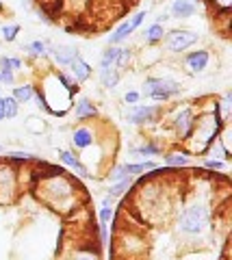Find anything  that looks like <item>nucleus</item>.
<instances>
[{
	"mask_svg": "<svg viewBox=\"0 0 232 260\" xmlns=\"http://www.w3.org/2000/svg\"><path fill=\"white\" fill-rule=\"evenodd\" d=\"M35 165L39 167V174L33 178V189L39 191V202L61 215H70L72 210L78 208V195L85 189L78 184L76 176L72 178L63 167L48 165L44 160H37Z\"/></svg>",
	"mask_w": 232,
	"mask_h": 260,
	"instance_id": "obj_1",
	"label": "nucleus"
},
{
	"mask_svg": "<svg viewBox=\"0 0 232 260\" xmlns=\"http://www.w3.org/2000/svg\"><path fill=\"white\" fill-rule=\"evenodd\" d=\"M213 204L209 198L195 193V198L182 204L174 217V230L180 241L197 243L213 234Z\"/></svg>",
	"mask_w": 232,
	"mask_h": 260,
	"instance_id": "obj_2",
	"label": "nucleus"
},
{
	"mask_svg": "<svg viewBox=\"0 0 232 260\" xmlns=\"http://www.w3.org/2000/svg\"><path fill=\"white\" fill-rule=\"evenodd\" d=\"M226 124H221V119L217 117V113L213 109V98L206 100V104L197 102V117H195V126L191 130L189 139L182 143L191 156H204V152L211 148V143L217 139L221 128Z\"/></svg>",
	"mask_w": 232,
	"mask_h": 260,
	"instance_id": "obj_3",
	"label": "nucleus"
},
{
	"mask_svg": "<svg viewBox=\"0 0 232 260\" xmlns=\"http://www.w3.org/2000/svg\"><path fill=\"white\" fill-rule=\"evenodd\" d=\"M195 117H197V102H180L176 107L165 109L163 124L174 135L176 145H182L189 139L191 130L195 126Z\"/></svg>",
	"mask_w": 232,
	"mask_h": 260,
	"instance_id": "obj_4",
	"label": "nucleus"
},
{
	"mask_svg": "<svg viewBox=\"0 0 232 260\" xmlns=\"http://www.w3.org/2000/svg\"><path fill=\"white\" fill-rule=\"evenodd\" d=\"M141 100H150L152 104H170L182 95V83L170 74H150L139 89Z\"/></svg>",
	"mask_w": 232,
	"mask_h": 260,
	"instance_id": "obj_5",
	"label": "nucleus"
},
{
	"mask_svg": "<svg viewBox=\"0 0 232 260\" xmlns=\"http://www.w3.org/2000/svg\"><path fill=\"white\" fill-rule=\"evenodd\" d=\"M22 174L9 160H0V206H11L22 195Z\"/></svg>",
	"mask_w": 232,
	"mask_h": 260,
	"instance_id": "obj_6",
	"label": "nucleus"
},
{
	"mask_svg": "<svg viewBox=\"0 0 232 260\" xmlns=\"http://www.w3.org/2000/svg\"><path fill=\"white\" fill-rule=\"evenodd\" d=\"M165 109L163 104H132V107H124V119L128 121L130 126H137V128H150V126H156L161 124L163 117H165Z\"/></svg>",
	"mask_w": 232,
	"mask_h": 260,
	"instance_id": "obj_7",
	"label": "nucleus"
},
{
	"mask_svg": "<svg viewBox=\"0 0 232 260\" xmlns=\"http://www.w3.org/2000/svg\"><path fill=\"white\" fill-rule=\"evenodd\" d=\"M200 42V32L191 30V28H174L165 32L163 39V54L170 56H182L185 52H189L191 48H195Z\"/></svg>",
	"mask_w": 232,
	"mask_h": 260,
	"instance_id": "obj_8",
	"label": "nucleus"
},
{
	"mask_svg": "<svg viewBox=\"0 0 232 260\" xmlns=\"http://www.w3.org/2000/svg\"><path fill=\"white\" fill-rule=\"evenodd\" d=\"M180 65L189 76H202L209 72L213 65V52L209 48H193L191 52H185L180 56Z\"/></svg>",
	"mask_w": 232,
	"mask_h": 260,
	"instance_id": "obj_9",
	"label": "nucleus"
},
{
	"mask_svg": "<svg viewBox=\"0 0 232 260\" xmlns=\"http://www.w3.org/2000/svg\"><path fill=\"white\" fill-rule=\"evenodd\" d=\"M98 141H100L98 128L89 126V124H78V126H74V130H72V135H70L72 150H74L76 154L78 152L83 154L87 150H91L93 145H98Z\"/></svg>",
	"mask_w": 232,
	"mask_h": 260,
	"instance_id": "obj_10",
	"label": "nucleus"
},
{
	"mask_svg": "<svg viewBox=\"0 0 232 260\" xmlns=\"http://www.w3.org/2000/svg\"><path fill=\"white\" fill-rule=\"evenodd\" d=\"M165 152V143L158 139H141L139 143L128 145V156L139 158V160H154V156H161Z\"/></svg>",
	"mask_w": 232,
	"mask_h": 260,
	"instance_id": "obj_11",
	"label": "nucleus"
},
{
	"mask_svg": "<svg viewBox=\"0 0 232 260\" xmlns=\"http://www.w3.org/2000/svg\"><path fill=\"white\" fill-rule=\"evenodd\" d=\"M70 113L76 117L78 124H87V121H91V119H98V117H100L98 104H95L91 98H87V95H76V98H74V102H72Z\"/></svg>",
	"mask_w": 232,
	"mask_h": 260,
	"instance_id": "obj_12",
	"label": "nucleus"
},
{
	"mask_svg": "<svg viewBox=\"0 0 232 260\" xmlns=\"http://www.w3.org/2000/svg\"><path fill=\"white\" fill-rule=\"evenodd\" d=\"M57 156H59V162L63 165V169H72L76 178H85V180H91L93 174H89V169L83 162V158L78 156L74 150H65V148H59L57 150Z\"/></svg>",
	"mask_w": 232,
	"mask_h": 260,
	"instance_id": "obj_13",
	"label": "nucleus"
},
{
	"mask_svg": "<svg viewBox=\"0 0 232 260\" xmlns=\"http://www.w3.org/2000/svg\"><path fill=\"white\" fill-rule=\"evenodd\" d=\"M163 156V165L170 167V169H176V172H180V169H187L193 165V156L182 148V145H174V148H165V152L161 154Z\"/></svg>",
	"mask_w": 232,
	"mask_h": 260,
	"instance_id": "obj_14",
	"label": "nucleus"
},
{
	"mask_svg": "<svg viewBox=\"0 0 232 260\" xmlns=\"http://www.w3.org/2000/svg\"><path fill=\"white\" fill-rule=\"evenodd\" d=\"M76 54H81V50L72 44H48V56L57 68H70V63L76 59Z\"/></svg>",
	"mask_w": 232,
	"mask_h": 260,
	"instance_id": "obj_15",
	"label": "nucleus"
},
{
	"mask_svg": "<svg viewBox=\"0 0 232 260\" xmlns=\"http://www.w3.org/2000/svg\"><path fill=\"white\" fill-rule=\"evenodd\" d=\"M65 260H102V247L91 241L74 243V245L68 249Z\"/></svg>",
	"mask_w": 232,
	"mask_h": 260,
	"instance_id": "obj_16",
	"label": "nucleus"
},
{
	"mask_svg": "<svg viewBox=\"0 0 232 260\" xmlns=\"http://www.w3.org/2000/svg\"><path fill=\"white\" fill-rule=\"evenodd\" d=\"M70 76L76 80V85H85L91 80L93 68L83 59V54H76V59L70 63Z\"/></svg>",
	"mask_w": 232,
	"mask_h": 260,
	"instance_id": "obj_17",
	"label": "nucleus"
},
{
	"mask_svg": "<svg viewBox=\"0 0 232 260\" xmlns=\"http://www.w3.org/2000/svg\"><path fill=\"white\" fill-rule=\"evenodd\" d=\"M167 13L172 20H189L197 13V3L195 0H174Z\"/></svg>",
	"mask_w": 232,
	"mask_h": 260,
	"instance_id": "obj_18",
	"label": "nucleus"
},
{
	"mask_svg": "<svg viewBox=\"0 0 232 260\" xmlns=\"http://www.w3.org/2000/svg\"><path fill=\"white\" fill-rule=\"evenodd\" d=\"M165 32H167V28L163 26V24H154V22H152L150 26L143 28V32H141V42L146 44L148 48H156V46H161V44H163Z\"/></svg>",
	"mask_w": 232,
	"mask_h": 260,
	"instance_id": "obj_19",
	"label": "nucleus"
},
{
	"mask_svg": "<svg viewBox=\"0 0 232 260\" xmlns=\"http://www.w3.org/2000/svg\"><path fill=\"white\" fill-rule=\"evenodd\" d=\"M11 98L20 107H26L35 100V85L33 83H20V85H13L11 87Z\"/></svg>",
	"mask_w": 232,
	"mask_h": 260,
	"instance_id": "obj_20",
	"label": "nucleus"
},
{
	"mask_svg": "<svg viewBox=\"0 0 232 260\" xmlns=\"http://www.w3.org/2000/svg\"><path fill=\"white\" fill-rule=\"evenodd\" d=\"M132 32H135V30H132V26H130V22L124 20V22L119 24V26L107 37V44H109V46H124L128 39H130Z\"/></svg>",
	"mask_w": 232,
	"mask_h": 260,
	"instance_id": "obj_21",
	"label": "nucleus"
},
{
	"mask_svg": "<svg viewBox=\"0 0 232 260\" xmlns=\"http://www.w3.org/2000/svg\"><path fill=\"white\" fill-rule=\"evenodd\" d=\"M48 44L50 42H46V39H35V42H28V44H24L22 46V52L28 56V59H46L48 56Z\"/></svg>",
	"mask_w": 232,
	"mask_h": 260,
	"instance_id": "obj_22",
	"label": "nucleus"
},
{
	"mask_svg": "<svg viewBox=\"0 0 232 260\" xmlns=\"http://www.w3.org/2000/svg\"><path fill=\"white\" fill-rule=\"evenodd\" d=\"M135 56H137L135 48L119 46V54H117V61H115V70L119 72V74H124V72H128L132 68V65H135Z\"/></svg>",
	"mask_w": 232,
	"mask_h": 260,
	"instance_id": "obj_23",
	"label": "nucleus"
},
{
	"mask_svg": "<svg viewBox=\"0 0 232 260\" xmlns=\"http://www.w3.org/2000/svg\"><path fill=\"white\" fill-rule=\"evenodd\" d=\"M5 160H9L11 165H28V162H37L39 158L28 150H5Z\"/></svg>",
	"mask_w": 232,
	"mask_h": 260,
	"instance_id": "obj_24",
	"label": "nucleus"
},
{
	"mask_svg": "<svg viewBox=\"0 0 232 260\" xmlns=\"http://www.w3.org/2000/svg\"><path fill=\"white\" fill-rule=\"evenodd\" d=\"M52 76L57 78V83L65 89V91L72 95V98H76L78 95V91H81V85H76V80L72 78L68 72H63V70H52Z\"/></svg>",
	"mask_w": 232,
	"mask_h": 260,
	"instance_id": "obj_25",
	"label": "nucleus"
},
{
	"mask_svg": "<svg viewBox=\"0 0 232 260\" xmlns=\"http://www.w3.org/2000/svg\"><path fill=\"white\" fill-rule=\"evenodd\" d=\"M98 80L105 89H115L119 85V80H122V74L115 68H105V70L98 68Z\"/></svg>",
	"mask_w": 232,
	"mask_h": 260,
	"instance_id": "obj_26",
	"label": "nucleus"
},
{
	"mask_svg": "<svg viewBox=\"0 0 232 260\" xmlns=\"http://www.w3.org/2000/svg\"><path fill=\"white\" fill-rule=\"evenodd\" d=\"M132 180H135V178H126V180H122V182L109 184V186H107V195H111V198H115V200L124 198L126 193L132 191Z\"/></svg>",
	"mask_w": 232,
	"mask_h": 260,
	"instance_id": "obj_27",
	"label": "nucleus"
},
{
	"mask_svg": "<svg viewBox=\"0 0 232 260\" xmlns=\"http://www.w3.org/2000/svg\"><path fill=\"white\" fill-rule=\"evenodd\" d=\"M230 13L232 11H215L213 13L215 28L219 30L221 37H230Z\"/></svg>",
	"mask_w": 232,
	"mask_h": 260,
	"instance_id": "obj_28",
	"label": "nucleus"
},
{
	"mask_svg": "<svg viewBox=\"0 0 232 260\" xmlns=\"http://www.w3.org/2000/svg\"><path fill=\"white\" fill-rule=\"evenodd\" d=\"M117 54H119V46H107L100 54V63L98 68L105 70V68H115V61H117Z\"/></svg>",
	"mask_w": 232,
	"mask_h": 260,
	"instance_id": "obj_29",
	"label": "nucleus"
},
{
	"mask_svg": "<svg viewBox=\"0 0 232 260\" xmlns=\"http://www.w3.org/2000/svg\"><path fill=\"white\" fill-rule=\"evenodd\" d=\"M126 178H130V176L126 174L124 165H122V162H115V165H111V167L107 169L105 180H107V184H115V182H122V180H126Z\"/></svg>",
	"mask_w": 232,
	"mask_h": 260,
	"instance_id": "obj_30",
	"label": "nucleus"
},
{
	"mask_svg": "<svg viewBox=\"0 0 232 260\" xmlns=\"http://www.w3.org/2000/svg\"><path fill=\"white\" fill-rule=\"evenodd\" d=\"M230 162H223V160H217V158H202V165L200 169L206 174H223L228 169Z\"/></svg>",
	"mask_w": 232,
	"mask_h": 260,
	"instance_id": "obj_31",
	"label": "nucleus"
},
{
	"mask_svg": "<svg viewBox=\"0 0 232 260\" xmlns=\"http://www.w3.org/2000/svg\"><path fill=\"white\" fill-rule=\"evenodd\" d=\"M20 30H22V26H20V24H15V22L5 24V26L0 28V39H3L5 44H13L15 39H18Z\"/></svg>",
	"mask_w": 232,
	"mask_h": 260,
	"instance_id": "obj_32",
	"label": "nucleus"
},
{
	"mask_svg": "<svg viewBox=\"0 0 232 260\" xmlns=\"http://www.w3.org/2000/svg\"><path fill=\"white\" fill-rule=\"evenodd\" d=\"M0 68H9L11 72H24V59L22 56H9V54H0Z\"/></svg>",
	"mask_w": 232,
	"mask_h": 260,
	"instance_id": "obj_33",
	"label": "nucleus"
},
{
	"mask_svg": "<svg viewBox=\"0 0 232 260\" xmlns=\"http://www.w3.org/2000/svg\"><path fill=\"white\" fill-rule=\"evenodd\" d=\"M24 128H26L28 133H33V135H42V133H46V130H48V124H46V119L30 115L26 121H24Z\"/></svg>",
	"mask_w": 232,
	"mask_h": 260,
	"instance_id": "obj_34",
	"label": "nucleus"
},
{
	"mask_svg": "<svg viewBox=\"0 0 232 260\" xmlns=\"http://www.w3.org/2000/svg\"><path fill=\"white\" fill-rule=\"evenodd\" d=\"M3 102H5V121H9V119H15L20 115V104L13 100L11 95H3Z\"/></svg>",
	"mask_w": 232,
	"mask_h": 260,
	"instance_id": "obj_35",
	"label": "nucleus"
},
{
	"mask_svg": "<svg viewBox=\"0 0 232 260\" xmlns=\"http://www.w3.org/2000/svg\"><path fill=\"white\" fill-rule=\"evenodd\" d=\"M163 50H158V48H150V50H143L141 54V63H146V68H152V65H156L158 61H163Z\"/></svg>",
	"mask_w": 232,
	"mask_h": 260,
	"instance_id": "obj_36",
	"label": "nucleus"
},
{
	"mask_svg": "<svg viewBox=\"0 0 232 260\" xmlns=\"http://www.w3.org/2000/svg\"><path fill=\"white\" fill-rule=\"evenodd\" d=\"M204 5L215 11H232V0H204Z\"/></svg>",
	"mask_w": 232,
	"mask_h": 260,
	"instance_id": "obj_37",
	"label": "nucleus"
},
{
	"mask_svg": "<svg viewBox=\"0 0 232 260\" xmlns=\"http://www.w3.org/2000/svg\"><path fill=\"white\" fill-rule=\"evenodd\" d=\"M0 85H7V87L18 85V74L11 72L9 68H0Z\"/></svg>",
	"mask_w": 232,
	"mask_h": 260,
	"instance_id": "obj_38",
	"label": "nucleus"
},
{
	"mask_svg": "<svg viewBox=\"0 0 232 260\" xmlns=\"http://www.w3.org/2000/svg\"><path fill=\"white\" fill-rule=\"evenodd\" d=\"M124 104L126 107H132V104H139L141 102V93H139V89H128V91L124 93Z\"/></svg>",
	"mask_w": 232,
	"mask_h": 260,
	"instance_id": "obj_39",
	"label": "nucleus"
},
{
	"mask_svg": "<svg viewBox=\"0 0 232 260\" xmlns=\"http://www.w3.org/2000/svg\"><path fill=\"white\" fill-rule=\"evenodd\" d=\"M146 18H148V9H141V11H137L132 15V18H128V22H130V26H132V30H137V28H141V24L146 22Z\"/></svg>",
	"mask_w": 232,
	"mask_h": 260,
	"instance_id": "obj_40",
	"label": "nucleus"
},
{
	"mask_svg": "<svg viewBox=\"0 0 232 260\" xmlns=\"http://www.w3.org/2000/svg\"><path fill=\"white\" fill-rule=\"evenodd\" d=\"M113 217H115V208H102L100 206V210H98V223H107L109 225V221H113Z\"/></svg>",
	"mask_w": 232,
	"mask_h": 260,
	"instance_id": "obj_41",
	"label": "nucleus"
},
{
	"mask_svg": "<svg viewBox=\"0 0 232 260\" xmlns=\"http://www.w3.org/2000/svg\"><path fill=\"white\" fill-rule=\"evenodd\" d=\"M115 204H117V200L111 198V195H105V198H102V202H100L102 208H115Z\"/></svg>",
	"mask_w": 232,
	"mask_h": 260,
	"instance_id": "obj_42",
	"label": "nucleus"
},
{
	"mask_svg": "<svg viewBox=\"0 0 232 260\" xmlns=\"http://www.w3.org/2000/svg\"><path fill=\"white\" fill-rule=\"evenodd\" d=\"M170 20H172V18H170V13L163 11V13H158L156 18H154V24H163V26H165V22H170Z\"/></svg>",
	"mask_w": 232,
	"mask_h": 260,
	"instance_id": "obj_43",
	"label": "nucleus"
},
{
	"mask_svg": "<svg viewBox=\"0 0 232 260\" xmlns=\"http://www.w3.org/2000/svg\"><path fill=\"white\" fill-rule=\"evenodd\" d=\"M0 121H5V102H3V95H0Z\"/></svg>",
	"mask_w": 232,
	"mask_h": 260,
	"instance_id": "obj_44",
	"label": "nucleus"
},
{
	"mask_svg": "<svg viewBox=\"0 0 232 260\" xmlns=\"http://www.w3.org/2000/svg\"><path fill=\"white\" fill-rule=\"evenodd\" d=\"M3 13H5V3L0 0V15H3Z\"/></svg>",
	"mask_w": 232,
	"mask_h": 260,
	"instance_id": "obj_45",
	"label": "nucleus"
},
{
	"mask_svg": "<svg viewBox=\"0 0 232 260\" xmlns=\"http://www.w3.org/2000/svg\"><path fill=\"white\" fill-rule=\"evenodd\" d=\"M0 154H5V145L3 143H0Z\"/></svg>",
	"mask_w": 232,
	"mask_h": 260,
	"instance_id": "obj_46",
	"label": "nucleus"
},
{
	"mask_svg": "<svg viewBox=\"0 0 232 260\" xmlns=\"http://www.w3.org/2000/svg\"><path fill=\"white\" fill-rule=\"evenodd\" d=\"M0 95H3V85H0Z\"/></svg>",
	"mask_w": 232,
	"mask_h": 260,
	"instance_id": "obj_47",
	"label": "nucleus"
}]
</instances>
